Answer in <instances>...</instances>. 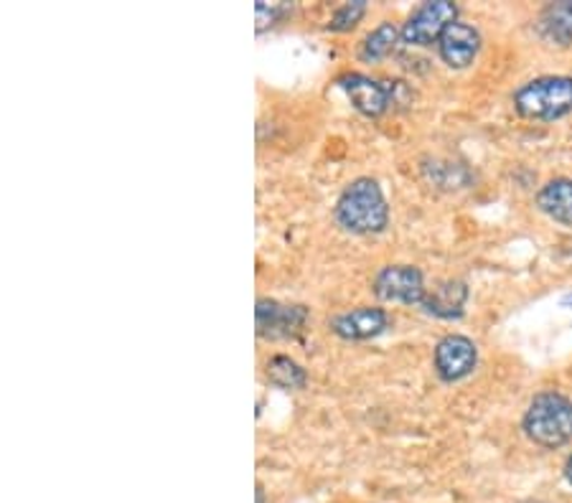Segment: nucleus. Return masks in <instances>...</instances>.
Wrapping results in <instances>:
<instances>
[{
  "instance_id": "obj_1",
  "label": "nucleus",
  "mask_w": 572,
  "mask_h": 503,
  "mask_svg": "<svg viewBox=\"0 0 572 503\" xmlns=\"http://www.w3.org/2000/svg\"><path fill=\"white\" fill-rule=\"evenodd\" d=\"M333 219H337V224L343 232L359 234V237L387 230L389 204L384 199L382 186L370 176L354 178L337 199Z\"/></svg>"
},
{
  "instance_id": "obj_2",
  "label": "nucleus",
  "mask_w": 572,
  "mask_h": 503,
  "mask_svg": "<svg viewBox=\"0 0 572 503\" xmlns=\"http://www.w3.org/2000/svg\"><path fill=\"white\" fill-rule=\"evenodd\" d=\"M521 433L542 450H560L572 443V400L558 389L532 396L521 417Z\"/></svg>"
},
{
  "instance_id": "obj_3",
  "label": "nucleus",
  "mask_w": 572,
  "mask_h": 503,
  "mask_svg": "<svg viewBox=\"0 0 572 503\" xmlns=\"http://www.w3.org/2000/svg\"><path fill=\"white\" fill-rule=\"evenodd\" d=\"M514 110L525 120L554 123L572 112V77L550 75L521 85L512 97Z\"/></svg>"
},
{
  "instance_id": "obj_4",
  "label": "nucleus",
  "mask_w": 572,
  "mask_h": 503,
  "mask_svg": "<svg viewBox=\"0 0 572 503\" xmlns=\"http://www.w3.org/2000/svg\"><path fill=\"white\" fill-rule=\"evenodd\" d=\"M458 21V5L453 0H428L415 8L403 26L405 46H432L440 42L448 26Z\"/></svg>"
},
{
  "instance_id": "obj_5",
  "label": "nucleus",
  "mask_w": 572,
  "mask_h": 503,
  "mask_svg": "<svg viewBox=\"0 0 572 503\" xmlns=\"http://www.w3.org/2000/svg\"><path fill=\"white\" fill-rule=\"evenodd\" d=\"M372 290L382 303L422 305L428 288H425L422 270L415 265H387L374 275Z\"/></svg>"
},
{
  "instance_id": "obj_6",
  "label": "nucleus",
  "mask_w": 572,
  "mask_h": 503,
  "mask_svg": "<svg viewBox=\"0 0 572 503\" xmlns=\"http://www.w3.org/2000/svg\"><path fill=\"white\" fill-rule=\"evenodd\" d=\"M479 367V348L469 336L461 334H448L436 344L432 351V369L440 381L453 384L473 375V369Z\"/></svg>"
},
{
  "instance_id": "obj_7",
  "label": "nucleus",
  "mask_w": 572,
  "mask_h": 503,
  "mask_svg": "<svg viewBox=\"0 0 572 503\" xmlns=\"http://www.w3.org/2000/svg\"><path fill=\"white\" fill-rule=\"evenodd\" d=\"M257 336L267 340L293 338L306 328L308 308L306 305H285L277 300L260 298L255 308Z\"/></svg>"
},
{
  "instance_id": "obj_8",
  "label": "nucleus",
  "mask_w": 572,
  "mask_h": 503,
  "mask_svg": "<svg viewBox=\"0 0 572 503\" xmlns=\"http://www.w3.org/2000/svg\"><path fill=\"white\" fill-rule=\"evenodd\" d=\"M389 323L392 318L384 308L362 305L333 315L329 321V328L331 334L339 336L341 340H370L382 336L384 331L389 328Z\"/></svg>"
},
{
  "instance_id": "obj_9",
  "label": "nucleus",
  "mask_w": 572,
  "mask_h": 503,
  "mask_svg": "<svg viewBox=\"0 0 572 503\" xmlns=\"http://www.w3.org/2000/svg\"><path fill=\"white\" fill-rule=\"evenodd\" d=\"M337 85L346 92L351 104H354V110L362 112L364 118H382L384 112L392 108L389 82H377V79L359 75V71H351V75L339 77Z\"/></svg>"
},
{
  "instance_id": "obj_10",
  "label": "nucleus",
  "mask_w": 572,
  "mask_h": 503,
  "mask_svg": "<svg viewBox=\"0 0 572 503\" xmlns=\"http://www.w3.org/2000/svg\"><path fill=\"white\" fill-rule=\"evenodd\" d=\"M481 31L465 21H455L453 26L440 36L438 42V54L446 62V67L451 69H469L481 52Z\"/></svg>"
},
{
  "instance_id": "obj_11",
  "label": "nucleus",
  "mask_w": 572,
  "mask_h": 503,
  "mask_svg": "<svg viewBox=\"0 0 572 503\" xmlns=\"http://www.w3.org/2000/svg\"><path fill=\"white\" fill-rule=\"evenodd\" d=\"M471 290L463 280H440L436 288L428 290L425 303L420 305L425 313L440 321H461L465 315Z\"/></svg>"
},
{
  "instance_id": "obj_12",
  "label": "nucleus",
  "mask_w": 572,
  "mask_h": 503,
  "mask_svg": "<svg viewBox=\"0 0 572 503\" xmlns=\"http://www.w3.org/2000/svg\"><path fill=\"white\" fill-rule=\"evenodd\" d=\"M535 204L544 216H550L552 222L572 230V178H550V181L537 191Z\"/></svg>"
},
{
  "instance_id": "obj_13",
  "label": "nucleus",
  "mask_w": 572,
  "mask_h": 503,
  "mask_svg": "<svg viewBox=\"0 0 572 503\" xmlns=\"http://www.w3.org/2000/svg\"><path fill=\"white\" fill-rule=\"evenodd\" d=\"M537 34L552 46L572 44V0L547 3L537 19Z\"/></svg>"
},
{
  "instance_id": "obj_14",
  "label": "nucleus",
  "mask_w": 572,
  "mask_h": 503,
  "mask_svg": "<svg viewBox=\"0 0 572 503\" xmlns=\"http://www.w3.org/2000/svg\"><path fill=\"white\" fill-rule=\"evenodd\" d=\"M397 42H403V31H399L392 21H382L377 29L370 31L366 38L359 46V59L366 64H377L395 52Z\"/></svg>"
},
{
  "instance_id": "obj_15",
  "label": "nucleus",
  "mask_w": 572,
  "mask_h": 503,
  "mask_svg": "<svg viewBox=\"0 0 572 503\" xmlns=\"http://www.w3.org/2000/svg\"><path fill=\"white\" fill-rule=\"evenodd\" d=\"M267 381L277 389H290V392H296V389H304L308 384V375L306 369L300 367L296 359H290V356L285 354H277L273 359L267 361Z\"/></svg>"
},
{
  "instance_id": "obj_16",
  "label": "nucleus",
  "mask_w": 572,
  "mask_h": 503,
  "mask_svg": "<svg viewBox=\"0 0 572 503\" xmlns=\"http://www.w3.org/2000/svg\"><path fill=\"white\" fill-rule=\"evenodd\" d=\"M425 170L430 174V181L440 186V189H463V186L471 181L469 170L458 164H440V160H432V166H425Z\"/></svg>"
},
{
  "instance_id": "obj_17",
  "label": "nucleus",
  "mask_w": 572,
  "mask_h": 503,
  "mask_svg": "<svg viewBox=\"0 0 572 503\" xmlns=\"http://www.w3.org/2000/svg\"><path fill=\"white\" fill-rule=\"evenodd\" d=\"M364 13H366V0H351V3H343L333 11L329 21V31H337V34H341V31H351L359 21L364 19Z\"/></svg>"
},
{
  "instance_id": "obj_18",
  "label": "nucleus",
  "mask_w": 572,
  "mask_h": 503,
  "mask_svg": "<svg viewBox=\"0 0 572 503\" xmlns=\"http://www.w3.org/2000/svg\"><path fill=\"white\" fill-rule=\"evenodd\" d=\"M257 11V34H263V31H267L270 26H275L277 21H280V15L285 13V5L280 3H263V0H257L255 5Z\"/></svg>"
},
{
  "instance_id": "obj_19",
  "label": "nucleus",
  "mask_w": 572,
  "mask_h": 503,
  "mask_svg": "<svg viewBox=\"0 0 572 503\" xmlns=\"http://www.w3.org/2000/svg\"><path fill=\"white\" fill-rule=\"evenodd\" d=\"M562 473H565V481L572 485V452H570L568 460H565V468H562Z\"/></svg>"
},
{
  "instance_id": "obj_20",
  "label": "nucleus",
  "mask_w": 572,
  "mask_h": 503,
  "mask_svg": "<svg viewBox=\"0 0 572 503\" xmlns=\"http://www.w3.org/2000/svg\"><path fill=\"white\" fill-rule=\"evenodd\" d=\"M257 503H265V491H263V485H257Z\"/></svg>"
}]
</instances>
